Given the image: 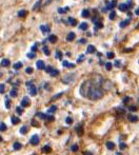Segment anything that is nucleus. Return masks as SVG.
Returning <instances> with one entry per match:
<instances>
[{"mask_svg":"<svg viewBox=\"0 0 139 155\" xmlns=\"http://www.w3.org/2000/svg\"><path fill=\"white\" fill-rule=\"evenodd\" d=\"M32 51H33V52H36L37 51V45H35L34 47H32Z\"/></svg>","mask_w":139,"mask_h":155,"instance_id":"4d7b16f0","label":"nucleus"},{"mask_svg":"<svg viewBox=\"0 0 139 155\" xmlns=\"http://www.w3.org/2000/svg\"><path fill=\"white\" fill-rule=\"evenodd\" d=\"M129 23H130V19H127V20H124V21H122V22H120V28H125L127 25H129Z\"/></svg>","mask_w":139,"mask_h":155,"instance_id":"f3484780","label":"nucleus"},{"mask_svg":"<svg viewBox=\"0 0 139 155\" xmlns=\"http://www.w3.org/2000/svg\"><path fill=\"white\" fill-rule=\"evenodd\" d=\"M62 94H63V93H59V94H57V95H55V97L52 98V100H55V99H57V98H59L60 96L62 95Z\"/></svg>","mask_w":139,"mask_h":155,"instance_id":"09e8293b","label":"nucleus"},{"mask_svg":"<svg viewBox=\"0 0 139 155\" xmlns=\"http://www.w3.org/2000/svg\"><path fill=\"white\" fill-rule=\"evenodd\" d=\"M10 95L12 96V97H16V96H17V90H15V89H13V90L10 92Z\"/></svg>","mask_w":139,"mask_h":155,"instance_id":"7c9ffc66","label":"nucleus"},{"mask_svg":"<svg viewBox=\"0 0 139 155\" xmlns=\"http://www.w3.org/2000/svg\"><path fill=\"white\" fill-rule=\"evenodd\" d=\"M27 57L31 58V59H32V58L35 57V54L34 53H29V54H27Z\"/></svg>","mask_w":139,"mask_h":155,"instance_id":"864d4df0","label":"nucleus"},{"mask_svg":"<svg viewBox=\"0 0 139 155\" xmlns=\"http://www.w3.org/2000/svg\"><path fill=\"white\" fill-rule=\"evenodd\" d=\"M108 58H110V59H112V58H114V53H112V52H108Z\"/></svg>","mask_w":139,"mask_h":155,"instance_id":"49530a36","label":"nucleus"},{"mask_svg":"<svg viewBox=\"0 0 139 155\" xmlns=\"http://www.w3.org/2000/svg\"><path fill=\"white\" fill-rule=\"evenodd\" d=\"M79 43H86V39H81V40H79Z\"/></svg>","mask_w":139,"mask_h":155,"instance_id":"052dcab7","label":"nucleus"},{"mask_svg":"<svg viewBox=\"0 0 139 155\" xmlns=\"http://www.w3.org/2000/svg\"><path fill=\"white\" fill-rule=\"evenodd\" d=\"M106 147H108V150H114L115 149V143L113 141H108L106 143Z\"/></svg>","mask_w":139,"mask_h":155,"instance_id":"9b49d317","label":"nucleus"},{"mask_svg":"<svg viewBox=\"0 0 139 155\" xmlns=\"http://www.w3.org/2000/svg\"><path fill=\"white\" fill-rule=\"evenodd\" d=\"M42 151L44 152V153H50V152H51V147H50V146H44Z\"/></svg>","mask_w":139,"mask_h":155,"instance_id":"5701e85b","label":"nucleus"},{"mask_svg":"<svg viewBox=\"0 0 139 155\" xmlns=\"http://www.w3.org/2000/svg\"><path fill=\"white\" fill-rule=\"evenodd\" d=\"M69 23L71 25H76L77 21H76V19H74V18H72V17H70V18H69Z\"/></svg>","mask_w":139,"mask_h":155,"instance_id":"b1692460","label":"nucleus"},{"mask_svg":"<svg viewBox=\"0 0 139 155\" xmlns=\"http://www.w3.org/2000/svg\"><path fill=\"white\" fill-rule=\"evenodd\" d=\"M71 150L73 152H76L78 150V146L77 145H74V146H72V148H71Z\"/></svg>","mask_w":139,"mask_h":155,"instance_id":"37998d69","label":"nucleus"},{"mask_svg":"<svg viewBox=\"0 0 139 155\" xmlns=\"http://www.w3.org/2000/svg\"><path fill=\"white\" fill-rule=\"evenodd\" d=\"M43 52H44V54H45V55H47V56H49V55H50V50L47 49V47L43 48Z\"/></svg>","mask_w":139,"mask_h":155,"instance_id":"58836bf2","label":"nucleus"},{"mask_svg":"<svg viewBox=\"0 0 139 155\" xmlns=\"http://www.w3.org/2000/svg\"><path fill=\"white\" fill-rule=\"evenodd\" d=\"M62 65H63V67H66V68H74V67H75V65L72 64V63H70L69 61H63V62H62Z\"/></svg>","mask_w":139,"mask_h":155,"instance_id":"4be33fe9","label":"nucleus"},{"mask_svg":"<svg viewBox=\"0 0 139 155\" xmlns=\"http://www.w3.org/2000/svg\"><path fill=\"white\" fill-rule=\"evenodd\" d=\"M40 30L42 33H49L50 32V28L49 25H41L40 27Z\"/></svg>","mask_w":139,"mask_h":155,"instance_id":"ddd939ff","label":"nucleus"},{"mask_svg":"<svg viewBox=\"0 0 139 155\" xmlns=\"http://www.w3.org/2000/svg\"><path fill=\"white\" fill-rule=\"evenodd\" d=\"M21 147H22V145H21L20 143H14V150H20Z\"/></svg>","mask_w":139,"mask_h":155,"instance_id":"393cba45","label":"nucleus"},{"mask_svg":"<svg viewBox=\"0 0 139 155\" xmlns=\"http://www.w3.org/2000/svg\"><path fill=\"white\" fill-rule=\"evenodd\" d=\"M27 86L29 87V91H30V94H31L32 96H35L37 94V88L33 84V82L30 81L27 84Z\"/></svg>","mask_w":139,"mask_h":155,"instance_id":"f03ea898","label":"nucleus"},{"mask_svg":"<svg viewBox=\"0 0 139 155\" xmlns=\"http://www.w3.org/2000/svg\"><path fill=\"white\" fill-rule=\"evenodd\" d=\"M112 68H113V64L111 62H106L105 63V69L108 70V71H111V70H112Z\"/></svg>","mask_w":139,"mask_h":155,"instance_id":"c85d7f7f","label":"nucleus"},{"mask_svg":"<svg viewBox=\"0 0 139 155\" xmlns=\"http://www.w3.org/2000/svg\"><path fill=\"white\" fill-rule=\"evenodd\" d=\"M5 107H6L8 109H10V108H11V101H10L8 99H6V100H5Z\"/></svg>","mask_w":139,"mask_h":155,"instance_id":"a18cd8bd","label":"nucleus"},{"mask_svg":"<svg viewBox=\"0 0 139 155\" xmlns=\"http://www.w3.org/2000/svg\"><path fill=\"white\" fill-rule=\"evenodd\" d=\"M115 65H116V67H120V61L116 60V61H115Z\"/></svg>","mask_w":139,"mask_h":155,"instance_id":"6e6d98bb","label":"nucleus"},{"mask_svg":"<svg viewBox=\"0 0 139 155\" xmlns=\"http://www.w3.org/2000/svg\"><path fill=\"white\" fill-rule=\"evenodd\" d=\"M104 79H95V80H86L80 87L79 92L81 96L89 98L91 100H99L103 97L104 91L101 88L103 84Z\"/></svg>","mask_w":139,"mask_h":155,"instance_id":"f257e3e1","label":"nucleus"},{"mask_svg":"<svg viewBox=\"0 0 139 155\" xmlns=\"http://www.w3.org/2000/svg\"><path fill=\"white\" fill-rule=\"evenodd\" d=\"M69 10H70L69 8H58V12H59L60 14H64V13L68 12Z\"/></svg>","mask_w":139,"mask_h":155,"instance_id":"bb28decb","label":"nucleus"},{"mask_svg":"<svg viewBox=\"0 0 139 155\" xmlns=\"http://www.w3.org/2000/svg\"><path fill=\"white\" fill-rule=\"evenodd\" d=\"M16 112L18 113L19 115H21L23 113V109H22V107H17L16 108Z\"/></svg>","mask_w":139,"mask_h":155,"instance_id":"c756f323","label":"nucleus"},{"mask_svg":"<svg viewBox=\"0 0 139 155\" xmlns=\"http://www.w3.org/2000/svg\"><path fill=\"white\" fill-rule=\"evenodd\" d=\"M0 141H2V137L1 136H0Z\"/></svg>","mask_w":139,"mask_h":155,"instance_id":"e2e57ef3","label":"nucleus"},{"mask_svg":"<svg viewBox=\"0 0 139 155\" xmlns=\"http://www.w3.org/2000/svg\"><path fill=\"white\" fill-rule=\"evenodd\" d=\"M77 133H78V135H82V127H78L77 128Z\"/></svg>","mask_w":139,"mask_h":155,"instance_id":"a19ab883","label":"nucleus"},{"mask_svg":"<svg viewBox=\"0 0 139 155\" xmlns=\"http://www.w3.org/2000/svg\"><path fill=\"white\" fill-rule=\"evenodd\" d=\"M138 62H139V61H138Z\"/></svg>","mask_w":139,"mask_h":155,"instance_id":"69168bd1","label":"nucleus"},{"mask_svg":"<svg viewBox=\"0 0 139 155\" xmlns=\"http://www.w3.org/2000/svg\"><path fill=\"white\" fill-rule=\"evenodd\" d=\"M132 51V49H127L125 50V52H131Z\"/></svg>","mask_w":139,"mask_h":155,"instance_id":"680f3d73","label":"nucleus"},{"mask_svg":"<svg viewBox=\"0 0 139 155\" xmlns=\"http://www.w3.org/2000/svg\"><path fill=\"white\" fill-rule=\"evenodd\" d=\"M135 14H136V15H138V16H139V8H136V11H135Z\"/></svg>","mask_w":139,"mask_h":155,"instance_id":"bf43d9fd","label":"nucleus"},{"mask_svg":"<svg viewBox=\"0 0 139 155\" xmlns=\"http://www.w3.org/2000/svg\"><path fill=\"white\" fill-rule=\"evenodd\" d=\"M49 41L51 43H55L57 41V36L56 35H50L49 36Z\"/></svg>","mask_w":139,"mask_h":155,"instance_id":"9d476101","label":"nucleus"},{"mask_svg":"<svg viewBox=\"0 0 139 155\" xmlns=\"http://www.w3.org/2000/svg\"><path fill=\"white\" fill-rule=\"evenodd\" d=\"M84 59V55H81V56H79V58H78V60H77V62H81L82 60Z\"/></svg>","mask_w":139,"mask_h":155,"instance_id":"603ef678","label":"nucleus"},{"mask_svg":"<svg viewBox=\"0 0 139 155\" xmlns=\"http://www.w3.org/2000/svg\"><path fill=\"white\" fill-rule=\"evenodd\" d=\"M27 11H24V10H22V11H20V12L18 13V17H20V18H22V17H25L27 16Z\"/></svg>","mask_w":139,"mask_h":155,"instance_id":"412c9836","label":"nucleus"},{"mask_svg":"<svg viewBox=\"0 0 139 155\" xmlns=\"http://www.w3.org/2000/svg\"><path fill=\"white\" fill-rule=\"evenodd\" d=\"M5 130H6V126H5V124L1 123V124H0V131H5Z\"/></svg>","mask_w":139,"mask_h":155,"instance_id":"e433bc0d","label":"nucleus"},{"mask_svg":"<svg viewBox=\"0 0 139 155\" xmlns=\"http://www.w3.org/2000/svg\"><path fill=\"white\" fill-rule=\"evenodd\" d=\"M5 92V86L4 84H0V93H4Z\"/></svg>","mask_w":139,"mask_h":155,"instance_id":"4c0bfd02","label":"nucleus"},{"mask_svg":"<svg viewBox=\"0 0 139 155\" xmlns=\"http://www.w3.org/2000/svg\"><path fill=\"white\" fill-rule=\"evenodd\" d=\"M75 37H76L75 33L71 32V33H69V34H68V37H66V40H68V41H73L74 39H75Z\"/></svg>","mask_w":139,"mask_h":155,"instance_id":"1a4fd4ad","label":"nucleus"},{"mask_svg":"<svg viewBox=\"0 0 139 155\" xmlns=\"http://www.w3.org/2000/svg\"><path fill=\"white\" fill-rule=\"evenodd\" d=\"M56 110H57V107H56V106H53V107H51V108H50L49 113H54Z\"/></svg>","mask_w":139,"mask_h":155,"instance_id":"f704fd0d","label":"nucleus"},{"mask_svg":"<svg viewBox=\"0 0 139 155\" xmlns=\"http://www.w3.org/2000/svg\"><path fill=\"white\" fill-rule=\"evenodd\" d=\"M44 70H45V72H47V73H50V72H51L52 70H53V68L50 67V65H49V67H45V68H44Z\"/></svg>","mask_w":139,"mask_h":155,"instance_id":"de8ad7c7","label":"nucleus"},{"mask_svg":"<svg viewBox=\"0 0 139 155\" xmlns=\"http://www.w3.org/2000/svg\"><path fill=\"white\" fill-rule=\"evenodd\" d=\"M1 65L2 67H8V65H10V60L8 59H2Z\"/></svg>","mask_w":139,"mask_h":155,"instance_id":"6ab92c4d","label":"nucleus"},{"mask_svg":"<svg viewBox=\"0 0 139 155\" xmlns=\"http://www.w3.org/2000/svg\"><path fill=\"white\" fill-rule=\"evenodd\" d=\"M66 123L68 124H71L72 123H73V119H72L71 117H66Z\"/></svg>","mask_w":139,"mask_h":155,"instance_id":"79ce46f5","label":"nucleus"},{"mask_svg":"<svg viewBox=\"0 0 139 155\" xmlns=\"http://www.w3.org/2000/svg\"><path fill=\"white\" fill-rule=\"evenodd\" d=\"M130 111H133V112H135V111H137V108L136 107H130Z\"/></svg>","mask_w":139,"mask_h":155,"instance_id":"5fc2aeb1","label":"nucleus"},{"mask_svg":"<svg viewBox=\"0 0 139 155\" xmlns=\"http://www.w3.org/2000/svg\"><path fill=\"white\" fill-rule=\"evenodd\" d=\"M130 100V97H125L124 99H123V102H128Z\"/></svg>","mask_w":139,"mask_h":155,"instance_id":"13d9d810","label":"nucleus"},{"mask_svg":"<svg viewBox=\"0 0 139 155\" xmlns=\"http://www.w3.org/2000/svg\"><path fill=\"white\" fill-rule=\"evenodd\" d=\"M20 133H21V134H25V133H27V127L23 126L22 128L20 129Z\"/></svg>","mask_w":139,"mask_h":155,"instance_id":"cd10ccee","label":"nucleus"},{"mask_svg":"<svg viewBox=\"0 0 139 155\" xmlns=\"http://www.w3.org/2000/svg\"><path fill=\"white\" fill-rule=\"evenodd\" d=\"M25 72H27V74H32L33 73V69H32V68H27V69H25Z\"/></svg>","mask_w":139,"mask_h":155,"instance_id":"c03bdc74","label":"nucleus"},{"mask_svg":"<svg viewBox=\"0 0 139 155\" xmlns=\"http://www.w3.org/2000/svg\"><path fill=\"white\" fill-rule=\"evenodd\" d=\"M45 119H47V120H50V121H53L55 118H54V116H52V115H47V118Z\"/></svg>","mask_w":139,"mask_h":155,"instance_id":"ea45409f","label":"nucleus"},{"mask_svg":"<svg viewBox=\"0 0 139 155\" xmlns=\"http://www.w3.org/2000/svg\"><path fill=\"white\" fill-rule=\"evenodd\" d=\"M22 68V63L21 62H17V63H15L14 64V69L15 70H19V69H21Z\"/></svg>","mask_w":139,"mask_h":155,"instance_id":"a878e982","label":"nucleus"},{"mask_svg":"<svg viewBox=\"0 0 139 155\" xmlns=\"http://www.w3.org/2000/svg\"><path fill=\"white\" fill-rule=\"evenodd\" d=\"M36 65H37V69H39V70H44V68H45V63L44 61H42V60H38Z\"/></svg>","mask_w":139,"mask_h":155,"instance_id":"423d86ee","label":"nucleus"},{"mask_svg":"<svg viewBox=\"0 0 139 155\" xmlns=\"http://www.w3.org/2000/svg\"><path fill=\"white\" fill-rule=\"evenodd\" d=\"M138 101H139V99H138Z\"/></svg>","mask_w":139,"mask_h":155,"instance_id":"0e129e2a","label":"nucleus"},{"mask_svg":"<svg viewBox=\"0 0 139 155\" xmlns=\"http://www.w3.org/2000/svg\"><path fill=\"white\" fill-rule=\"evenodd\" d=\"M74 77H75V75H74V74H69L68 76L63 77V79H62V82H63V84H71V82L74 80Z\"/></svg>","mask_w":139,"mask_h":155,"instance_id":"7ed1b4c3","label":"nucleus"},{"mask_svg":"<svg viewBox=\"0 0 139 155\" xmlns=\"http://www.w3.org/2000/svg\"><path fill=\"white\" fill-rule=\"evenodd\" d=\"M37 116H39L41 119H45V118H47V115H45V114H42V113H40V112L37 113Z\"/></svg>","mask_w":139,"mask_h":155,"instance_id":"473e14b6","label":"nucleus"},{"mask_svg":"<svg viewBox=\"0 0 139 155\" xmlns=\"http://www.w3.org/2000/svg\"><path fill=\"white\" fill-rule=\"evenodd\" d=\"M50 74H51V76L52 77H55V76H57L58 74H59V71H58V70H52L51 72H50Z\"/></svg>","mask_w":139,"mask_h":155,"instance_id":"aec40b11","label":"nucleus"},{"mask_svg":"<svg viewBox=\"0 0 139 155\" xmlns=\"http://www.w3.org/2000/svg\"><path fill=\"white\" fill-rule=\"evenodd\" d=\"M119 10H120L121 12H127V11L129 10V6H128L127 3H122L119 5Z\"/></svg>","mask_w":139,"mask_h":155,"instance_id":"0eeeda50","label":"nucleus"},{"mask_svg":"<svg viewBox=\"0 0 139 155\" xmlns=\"http://www.w3.org/2000/svg\"><path fill=\"white\" fill-rule=\"evenodd\" d=\"M30 104H31V100H30L29 97H24L22 100H21V107H22V108L30 107Z\"/></svg>","mask_w":139,"mask_h":155,"instance_id":"20e7f679","label":"nucleus"},{"mask_svg":"<svg viewBox=\"0 0 139 155\" xmlns=\"http://www.w3.org/2000/svg\"><path fill=\"white\" fill-rule=\"evenodd\" d=\"M56 58H58V59H61V58H62V53L60 51L56 52Z\"/></svg>","mask_w":139,"mask_h":155,"instance_id":"72a5a7b5","label":"nucleus"},{"mask_svg":"<svg viewBox=\"0 0 139 155\" xmlns=\"http://www.w3.org/2000/svg\"><path fill=\"white\" fill-rule=\"evenodd\" d=\"M133 5H134L133 1H132V0H129V1H128V6H129V8H132Z\"/></svg>","mask_w":139,"mask_h":155,"instance_id":"8fccbe9b","label":"nucleus"},{"mask_svg":"<svg viewBox=\"0 0 139 155\" xmlns=\"http://www.w3.org/2000/svg\"><path fill=\"white\" fill-rule=\"evenodd\" d=\"M103 28V25L100 22V21H97V22H95V30H98V29H102Z\"/></svg>","mask_w":139,"mask_h":155,"instance_id":"dca6fc26","label":"nucleus"},{"mask_svg":"<svg viewBox=\"0 0 139 155\" xmlns=\"http://www.w3.org/2000/svg\"><path fill=\"white\" fill-rule=\"evenodd\" d=\"M81 16L83 17V18H88L89 16H90V11L89 10H83L81 13Z\"/></svg>","mask_w":139,"mask_h":155,"instance_id":"4468645a","label":"nucleus"},{"mask_svg":"<svg viewBox=\"0 0 139 155\" xmlns=\"http://www.w3.org/2000/svg\"><path fill=\"white\" fill-rule=\"evenodd\" d=\"M30 143H31V145L33 146H37L39 143V136L38 135H33V136L31 137V140H30Z\"/></svg>","mask_w":139,"mask_h":155,"instance_id":"39448f33","label":"nucleus"},{"mask_svg":"<svg viewBox=\"0 0 139 155\" xmlns=\"http://www.w3.org/2000/svg\"><path fill=\"white\" fill-rule=\"evenodd\" d=\"M40 2H41V0H38V1L36 2V4L33 6V10L35 11V10H37V8H39V5H40Z\"/></svg>","mask_w":139,"mask_h":155,"instance_id":"c9c22d12","label":"nucleus"},{"mask_svg":"<svg viewBox=\"0 0 139 155\" xmlns=\"http://www.w3.org/2000/svg\"><path fill=\"white\" fill-rule=\"evenodd\" d=\"M86 52H88L89 54H93V53H95V52H96V49H95L94 45H88Z\"/></svg>","mask_w":139,"mask_h":155,"instance_id":"6e6552de","label":"nucleus"},{"mask_svg":"<svg viewBox=\"0 0 139 155\" xmlns=\"http://www.w3.org/2000/svg\"><path fill=\"white\" fill-rule=\"evenodd\" d=\"M115 17H116V12H115V11H112V12H111V14H110V19H111V20H113Z\"/></svg>","mask_w":139,"mask_h":155,"instance_id":"2f4dec72","label":"nucleus"},{"mask_svg":"<svg viewBox=\"0 0 139 155\" xmlns=\"http://www.w3.org/2000/svg\"><path fill=\"white\" fill-rule=\"evenodd\" d=\"M129 120L132 121V123H136V121H138V117L135 116V115H130V116H129Z\"/></svg>","mask_w":139,"mask_h":155,"instance_id":"2eb2a0df","label":"nucleus"},{"mask_svg":"<svg viewBox=\"0 0 139 155\" xmlns=\"http://www.w3.org/2000/svg\"><path fill=\"white\" fill-rule=\"evenodd\" d=\"M19 123H20V119H19L18 117L12 116V124H19Z\"/></svg>","mask_w":139,"mask_h":155,"instance_id":"a211bd4d","label":"nucleus"},{"mask_svg":"<svg viewBox=\"0 0 139 155\" xmlns=\"http://www.w3.org/2000/svg\"><path fill=\"white\" fill-rule=\"evenodd\" d=\"M120 149H121V150L127 149V145H125V143H120Z\"/></svg>","mask_w":139,"mask_h":155,"instance_id":"3c124183","label":"nucleus"},{"mask_svg":"<svg viewBox=\"0 0 139 155\" xmlns=\"http://www.w3.org/2000/svg\"><path fill=\"white\" fill-rule=\"evenodd\" d=\"M88 28H89V25H88V23H86V22L80 23V25H79V29L82 30V31H86V30H88Z\"/></svg>","mask_w":139,"mask_h":155,"instance_id":"f8f14e48","label":"nucleus"}]
</instances>
